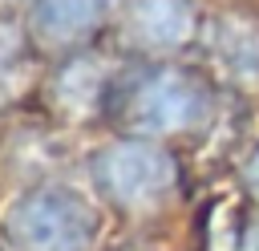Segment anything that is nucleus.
Returning a JSON list of instances; mask_svg holds the SVG:
<instances>
[{"mask_svg":"<svg viewBox=\"0 0 259 251\" xmlns=\"http://www.w3.org/2000/svg\"><path fill=\"white\" fill-rule=\"evenodd\" d=\"M12 235L28 251H81L89 211L65 190H36L12 206Z\"/></svg>","mask_w":259,"mask_h":251,"instance_id":"1","label":"nucleus"},{"mask_svg":"<svg viewBox=\"0 0 259 251\" xmlns=\"http://www.w3.org/2000/svg\"><path fill=\"white\" fill-rule=\"evenodd\" d=\"M97 174L105 182V190L117 198V202H130V206H142V202H154L166 186H170V158L154 146H109L97 162Z\"/></svg>","mask_w":259,"mask_h":251,"instance_id":"2","label":"nucleus"},{"mask_svg":"<svg viewBox=\"0 0 259 251\" xmlns=\"http://www.w3.org/2000/svg\"><path fill=\"white\" fill-rule=\"evenodd\" d=\"M202 109V85L190 77V73H174V69H162L154 73L142 93H138V113L142 121L158 126V130H174V126H186L190 117H198Z\"/></svg>","mask_w":259,"mask_h":251,"instance_id":"3","label":"nucleus"},{"mask_svg":"<svg viewBox=\"0 0 259 251\" xmlns=\"http://www.w3.org/2000/svg\"><path fill=\"white\" fill-rule=\"evenodd\" d=\"M113 0H32V32L40 45H77L105 24Z\"/></svg>","mask_w":259,"mask_h":251,"instance_id":"4","label":"nucleus"},{"mask_svg":"<svg viewBox=\"0 0 259 251\" xmlns=\"http://www.w3.org/2000/svg\"><path fill=\"white\" fill-rule=\"evenodd\" d=\"M125 24L138 45L174 49L194 32V4L190 0H125Z\"/></svg>","mask_w":259,"mask_h":251,"instance_id":"5","label":"nucleus"},{"mask_svg":"<svg viewBox=\"0 0 259 251\" xmlns=\"http://www.w3.org/2000/svg\"><path fill=\"white\" fill-rule=\"evenodd\" d=\"M214 49L235 73H251L259 65V32L243 16H219L214 20Z\"/></svg>","mask_w":259,"mask_h":251,"instance_id":"6","label":"nucleus"},{"mask_svg":"<svg viewBox=\"0 0 259 251\" xmlns=\"http://www.w3.org/2000/svg\"><path fill=\"white\" fill-rule=\"evenodd\" d=\"M247 178H251V186H255V194H259V154H255V162H251V170H247Z\"/></svg>","mask_w":259,"mask_h":251,"instance_id":"7","label":"nucleus"}]
</instances>
